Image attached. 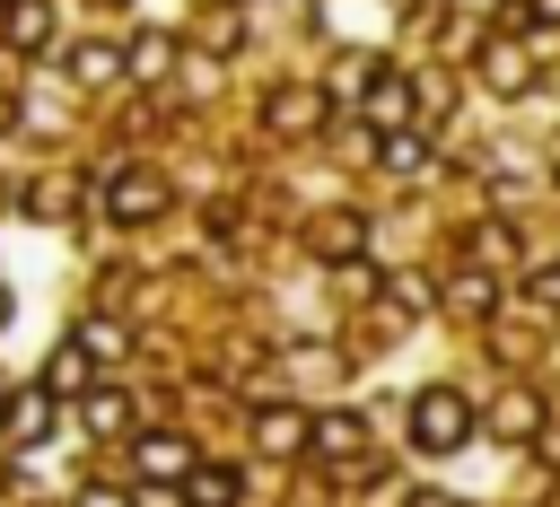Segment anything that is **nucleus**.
<instances>
[{"label":"nucleus","mask_w":560,"mask_h":507,"mask_svg":"<svg viewBox=\"0 0 560 507\" xmlns=\"http://www.w3.org/2000/svg\"><path fill=\"white\" fill-rule=\"evenodd\" d=\"M140 472H149V481H184V472H192V446H184V437H140Z\"/></svg>","instance_id":"1a4fd4ad"},{"label":"nucleus","mask_w":560,"mask_h":507,"mask_svg":"<svg viewBox=\"0 0 560 507\" xmlns=\"http://www.w3.org/2000/svg\"><path fill=\"white\" fill-rule=\"evenodd\" d=\"M481 79H490V87H499V96H516V87H525V79H534V61H525V52H516V44H490V52H481Z\"/></svg>","instance_id":"9b49d317"},{"label":"nucleus","mask_w":560,"mask_h":507,"mask_svg":"<svg viewBox=\"0 0 560 507\" xmlns=\"http://www.w3.org/2000/svg\"><path fill=\"white\" fill-rule=\"evenodd\" d=\"M420 157H429V140H420L411 122H402V131H385V166H394V175H411Z\"/></svg>","instance_id":"dca6fc26"},{"label":"nucleus","mask_w":560,"mask_h":507,"mask_svg":"<svg viewBox=\"0 0 560 507\" xmlns=\"http://www.w3.org/2000/svg\"><path fill=\"white\" fill-rule=\"evenodd\" d=\"M534 297H542V306H560V262H551V271H534Z\"/></svg>","instance_id":"5701e85b"},{"label":"nucleus","mask_w":560,"mask_h":507,"mask_svg":"<svg viewBox=\"0 0 560 507\" xmlns=\"http://www.w3.org/2000/svg\"><path fill=\"white\" fill-rule=\"evenodd\" d=\"M184 498H192V507H236V472H228V463H192V472H184Z\"/></svg>","instance_id":"9d476101"},{"label":"nucleus","mask_w":560,"mask_h":507,"mask_svg":"<svg viewBox=\"0 0 560 507\" xmlns=\"http://www.w3.org/2000/svg\"><path fill=\"white\" fill-rule=\"evenodd\" d=\"M254 446H262V455H306V446H315V420L289 411V402H271V411L254 420Z\"/></svg>","instance_id":"7ed1b4c3"},{"label":"nucleus","mask_w":560,"mask_h":507,"mask_svg":"<svg viewBox=\"0 0 560 507\" xmlns=\"http://www.w3.org/2000/svg\"><path fill=\"white\" fill-rule=\"evenodd\" d=\"M542 428V393H499V411H490V437H508V446H525Z\"/></svg>","instance_id":"423d86ee"},{"label":"nucleus","mask_w":560,"mask_h":507,"mask_svg":"<svg viewBox=\"0 0 560 507\" xmlns=\"http://www.w3.org/2000/svg\"><path fill=\"white\" fill-rule=\"evenodd\" d=\"M131 79H166V61H175V35H131Z\"/></svg>","instance_id":"2eb2a0df"},{"label":"nucleus","mask_w":560,"mask_h":507,"mask_svg":"<svg viewBox=\"0 0 560 507\" xmlns=\"http://www.w3.org/2000/svg\"><path fill=\"white\" fill-rule=\"evenodd\" d=\"M534 455H542V463H560V420H542V428H534Z\"/></svg>","instance_id":"4be33fe9"},{"label":"nucleus","mask_w":560,"mask_h":507,"mask_svg":"<svg viewBox=\"0 0 560 507\" xmlns=\"http://www.w3.org/2000/svg\"><path fill=\"white\" fill-rule=\"evenodd\" d=\"M0 332H9V288H0Z\"/></svg>","instance_id":"bb28decb"},{"label":"nucleus","mask_w":560,"mask_h":507,"mask_svg":"<svg viewBox=\"0 0 560 507\" xmlns=\"http://www.w3.org/2000/svg\"><path fill=\"white\" fill-rule=\"evenodd\" d=\"M88 358H96L88 341H61V350L44 358V393H79V385H88Z\"/></svg>","instance_id":"6e6552de"},{"label":"nucleus","mask_w":560,"mask_h":507,"mask_svg":"<svg viewBox=\"0 0 560 507\" xmlns=\"http://www.w3.org/2000/svg\"><path fill=\"white\" fill-rule=\"evenodd\" d=\"M79 341H88V350H96V358H122V332H114V323H88V332H79Z\"/></svg>","instance_id":"412c9836"},{"label":"nucleus","mask_w":560,"mask_h":507,"mask_svg":"<svg viewBox=\"0 0 560 507\" xmlns=\"http://www.w3.org/2000/svg\"><path fill=\"white\" fill-rule=\"evenodd\" d=\"M315 122H324V96L315 87H280L271 96V131H315Z\"/></svg>","instance_id":"0eeeda50"},{"label":"nucleus","mask_w":560,"mask_h":507,"mask_svg":"<svg viewBox=\"0 0 560 507\" xmlns=\"http://www.w3.org/2000/svg\"><path fill=\"white\" fill-rule=\"evenodd\" d=\"M368 122H376V131H402V122H411V79H402V70H376V79H368Z\"/></svg>","instance_id":"20e7f679"},{"label":"nucleus","mask_w":560,"mask_h":507,"mask_svg":"<svg viewBox=\"0 0 560 507\" xmlns=\"http://www.w3.org/2000/svg\"><path fill=\"white\" fill-rule=\"evenodd\" d=\"M122 420H131V402H122V393H88V428H96V437H114Z\"/></svg>","instance_id":"a211bd4d"},{"label":"nucleus","mask_w":560,"mask_h":507,"mask_svg":"<svg viewBox=\"0 0 560 507\" xmlns=\"http://www.w3.org/2000/svg\"><path fill=\"white\" fill-rule=\"evenodd\" d=\"M542 17H560V0H542Z\"/></svg>","instance_id":"cd10ccee"},{"label":"nucleus","mask_w":560,"mask_h":507,"mask_svg":"<svg viewBox=\"0 0 560 507\" xmlns=\"http://www.w3.org/2000/svg\"><path fill=\"white\" fill-rule=\"evenodd\" d=\"M105 210H114L122 227H140V219H158V210H166V184H158L149 166H122V175L105 184Z\"/></svg>","instance_id":"f03ea898"},{"label":"nucleus","mask_w":560,"mask_h":507,"mask_svg":"<svg viewBox=\"0 0 560 507\" xmlns=\"http://www.w3.org/2000/svg\"><path fill=\"white\" fill-rule=\"evenodd\" d=\"M464 437H472V402H464L455 385H429V393L411 402V446H420V455H455Z\"/></svg>","instance_id":"f257e3e1"},{"label":"nucleus","mask_w":560,"mask_h":507,"mask_svg":"<svg viewBox=\"0 0 560 507\" xmlns=\"http://www.w3.org/2000/svg\"><path fill=\"white\" fill-rule=\"evenodd\" d=\"M114 70H131L114 44H88V52H79V79H114Z\"/></svg>","instance_id":"aec40b11"},{"label":"nucleus","mask_w":560,"mask_h":507,"mask_svg":"<svg viewBox=\"0 0 560 507\" xmlns=\"http://www.w3.org/2000/svg\"><path fill=\"white\" fill-rule=\"evenodd\" d=\"M44 428H52V393H18V402H9V437H18V446H35Z\"/></svg>","instance_id":"ddd939ff"},{"label":"nucleus","mask_w":560,"mask_h":507,"mask_svg":"<svg viewBox=\"0 0 560 507\" xmlns=\"http://www.w3.org/2000/svg\"><path fill=\"white\" fill-rule=\"evenodd\" d=\"M359 446H368V420H359V411H324V420H315V446H306V455H324V463H350Z\"/></svg>","instance_id":"39448f33"},{"label":"nucleus","mask_w":560,"mask_h":507,"mask_svg":"<svg viewBox=\"0 0 560 507\" xmlns=\"http://www.w3.org/2000/svg\"><path fill=\"white\" fill-rule=\"evenodd\" d=\"M359 236H368L359 219H324V227H315V245H324L332 262H350V254H359Z\"/></svg>","instance_id":"f3484780"},{"label":"nucleus","mask_w":560,"mask_h":507,"mask_svg":"<svg viewBox=\"0 0 560 507\" xmlns=\"http://www.w3.org/2000/svg\"><path fill=\"white\" fill-rule=\"evenodd\" d=\"M402 507H455V498H446V490H411Z\"/></svg>","instance_id":"393cba45"},{"label":"nucleus","mask_w":560,"mask_h":507,"mask_svg":"<svg viewBox=\"0 0 560 507\" xmlns=\"http://www.w3.org/2000/svg\"><path fill=\"white\" fill-rule=\"evenodd\" d=\"M44 26H52V9H44V0H9V44H18V52H35V44H44Z\"/></svg>","instance_id":"4468645a"},{"label":"nucleus","mask_w":560,"mask_h":507,"mask_svg":"<svg viewBox=\"0 0 560 507\" xmlns=\"http://www.w3.org/2000/svg\"><path fill=\"white\" fill-rule=\"evenodd\" d=\"M9 402H18V393H9V385H0V428H9Z\"/></svg>","instance_id":"a878e982"},{"label":"nucleus","mask_w":560,"mask_h":507,"mask_svg":"<svg viewBox=\"0 0 560 507\" xmlns=\"http://www.w3.org/2000/svg\"><path fill=\"white\" fill-rule=\"evenodd\" d=\"M79 507H140V498H122V490H79Z\"/></svg>","instance_id":"b1692460"},{"label":"nucleus","mask_w":560,"mask_h":507,"mask_svg":"<svg viewBox=\"0 0 560 507\" xmlns=\"http://www.w3.org/2000/svg\"><path fill=\"white\" fill-rule=\"evenodd\" d=\"M472 254H481V262H516V236L490 219V227H472Z\"/></svg>","instance_id":"6ab92c4d"},{"label":"nucleus","mask_w":560,"mask_h":507,"mask_svg":"<svg viewBox=\"0 0 560 507\" xmlns=\"http://www.w3.org/2000/svg\"><path fill=\"white\" fill-rule=\"evenodd\" d=\"M446 306H455V315H490V306H499L490 271H455V280H446Z\"/></svg>","instance_id":"f8f14e48"}]
</instances>
